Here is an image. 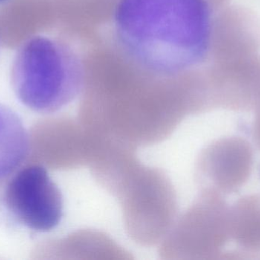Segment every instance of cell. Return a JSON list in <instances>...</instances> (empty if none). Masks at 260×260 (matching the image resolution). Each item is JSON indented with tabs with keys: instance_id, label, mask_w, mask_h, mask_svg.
Here are the masks:
<instances>
[{
	"instance_id": "cell-1",
	"label": "cell",
	"mask_w": 260,
	"mask_h": 260,
	"mask_svg": "<svg viewBox=\"0 0 260 260\" xmlns=\"http://www.w3.org/2000/svg\"><path fill=\"white\" fill-rule=\"evenodd\" d=\"M212 9L208 0H120L114 22L138 64L174 76L195 68L210 53Z\"/></svg>"
},
{
	"instance_id": "cell-2",
	"label": "cell",
	"mask_w": 260,
	"mask_h": 260,
	"mask_svg": "<svg viewBox=\"0 0 260 260\" xmlns=\"http://www.w3.org/2000/svg\"><path fill=\"white\" fill-rule=\"evenodd\" d=\"M10 79L15 96L24 106L50 114L79 96L83 73L79 58L67 44L51 37L35 35L17 50Z\"/></svg>"
},
{
	"instance_id": "cell-3",
	"label": "cell",
	"mask_w": 260,
	"mask_h": 260,
	"mask_svg": "<svg viewBox=\"0 0 260 260\" xmlns=\"http://www.w3.org/2000/svg\"><path fill=\"white\" fill-rule=\"evenodd\" d=\"M9 178L0 192V206L12 224L36 232L56 229L63 218V196L47 169L31 165Z\"/></svg>"
},
{
	"instance_id": "cell-4",
	"label": "cell",
	"mask_w": 260,
	"mask_h": 260,
	"mask_svg": "<svg viewBox=\"0 0 260 260\" xmlns=\"http://www.w3.org/2000/svg\"><path fill=\"white\" fill-rule=\"evenodd\" d=\"M181 224L172 235L181 240L169 242H182V254L195 259H217L231 239L230 206L221 194L203 188Z\"/></svg>"
},
{
	"instance_id": "cell-5",
	"label": "cell",
	"mask_w": 260,
	"mask_h": 260,
	"mask_svg": "<svg viewBox=\"0 0 260 260\" xmlns=\"http://www.w3.org/2000/svg\"><path fill=\"white\" fill-rule=\"evenodd\" d=\"M254 163L250 143L237 136L223 137L209 145L200 156L198 171L204 188L221 195L238 192L250 179Z\"/></svg>"
},
{
	"instance_id": "cell-6",
	"label": "cell",
	"mask_w": 260,
	"mask_h": 260,
	"mask_svg": "<svg viewBox=\"0 0 260 260\" xmlns=\"http://www.w3.org/2000/svg\"><path fill=\"white\" fill-rule=\"evenodd\" d=\"M206 81L211 108L254 111L260 104V55L235 62L215 63Z\"/></svg>"
},
{
	"instance_id": "cell-7",
	"label": "cell",
	"mask_w": 260,
	"mask_h": 260,
	"mask_svg": "<svg viewBox=\"0 0 260 260\" xmlns=\"http://www.w3.org/2000/svg\"><path fill=\"white\" fill-rule=\"evenodd\" d=\"M259 51V15L245 6H224L212 21L209 54L215 63L247 59Z\"/></svg>"
},
{
	"instance_id": "cell-8",
	"label": "cell",
	"mask_w": 260,
	"mask_h": 260,
	"mask_svg": "<svg viewBox=\"0 0 260 260\" xmlns=\"http://www.w3.org/2000/svg\"><path fill=\"white\" fill-rule=\"evenodd\" d=\"M31 140L22 119L0 103V182L16 172L30 155Z\"/></svg>"
},
{
	"instance_id": "cell-9",
	"label": "cell",
	"mask_w": 260,
	"mask_h": 260,
	"mask_svg": "<svg viewBox=\"0 0 260 260\" xmlns=\"http://www.w3.org/2000/svg\"><path fill=\"white\" fill-rule=\"evenodd\" d=\"M231 239L244 252L260 253V195H247L230 206Z\"/></svg>"
},
{
	"instance_id": "cell-10",
	"label": "cell",
	"mask_w": 260,
	"mask_h": 260,
	"mask_svg": "<svg viewBox=\"0 0 260 260\" xmlns=\"http://www.w3.org/2000/svg\"><path fill=\"white\" fill-rule=\"evenodd\" d=\"M254 112L255 118L253 127H252V134H253V140L260 151V104L255 109Z\"/></svg>"
},
{
	"instance_id": "cell-11",
	"label": "cell",
	"mask_w": 260,
	"mask_h": 260,
	"mask_svg": "<svg viewBox=\"0 0 260 260\" xmlns=\"http://www.w3.org/2000/svg\"><path fill=\"white\" fill-rule=\"evenodd\" d=\"M229 1L230 0H208L212 8H223Z\"/></svg>"
},
{
	"instance_id": "cell-12",
	"label": "cell",
	"mask_w": 260,
	"mask_h": 260,
	"mask_svg": "<svg viewBox=\"0 0 260 260\" xmlns=\"http://www.w3.org/2000/svg\"><path fill=\"white\" fill-rule=\"evenodd\" d=\"M9 0H0V4H2V3H6V2H8Z\"/></svg>"
}]
</instances>
